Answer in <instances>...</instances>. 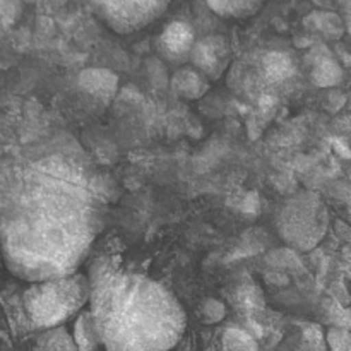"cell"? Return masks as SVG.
<instances>
[{"mask_svg": "<svg viewBox=\"0 0 351 351\" xmlns=\"http://www.w3.org/2000/svg\"><path fill=\"white\" fill-rule=\"evenodd\" d=\"M195 34L191 24L184 21H171L158 36V50L171 64H184L191 60Z\"/></svg>", "mask_w": 351, "mask_h": 351, "instance_id": "cell-7", "label": "cell"}, {"mask_svg": "<svg viewBox=\"0 0 351 351\" xmlns=\"http://www.w3.org/2000/svg\"><path fill=\"white\" fill-rule=\"evenodd\" d=\"M346 31L351 34V16H348V19H346Z\"/></svg>", "mask_w": 351, "mask_h": 351, "instance_id": "cell-22", "label": "cell"}, {"mask_svg": "<svg viewBox=\"0 0 351 351\" xmlns=\"http://www.w3.org/2000/svg\"><path fill=\"white\" fill-rule=\"evenodd\" d=\"M326 341L331 351H351V331L338 328L329 329Z\"/></svg>", "mask_w": 351, "mask_h": 351, "instance_id": "cell-17", "label": "cell"}, {"mask_svg": "<svg viewBox=\"0 0 351 351\" xmlns=\"http://www.w3.org/2000/svg\"><path fill=\"white\" fill-rule=\"evenodd\" d=\"M98 216L48 165L26 178L0 216V249L7 267L31 283L75 274L96 237Z\"/></svg>", "mask_w": 351, "mask_h": 351, "instance_id": "cell-1", "label": "cell"}, {"mask_svg": "<svg viewBox=\"0 0 351 351\" xmlns=\"http://www.w3.org/2000/svg\"><path fill=\"white\" fill-rule=\"evenodd\" d=\"M263 67L269 81L283 82L295 72V62L287 51H271L264 57Z\"/></svg>", "mask_w": 351, "mask_h": 351, "instance_id": "cell-14", "label": "cell"}, {"mask_svg": "<svg viewBox=\"0 0 351 351\" xmlns=\"http://www.w3.org/2000/svg\"><path fill=\"white\" fill-rule=\"evenodd\" d=\"M89 302L106 351H168L185 331L177 298L139 274H108L93 285Z\"/></svg>", "mask_w": 351, "mask_h": 351, "instance_id": "cell-2", "label": "cell"}, {"mask_svg": "<svg viewBox=\"0 0 351 351\" xmlns=\"http://www.w3.org/2000/svg\"><path fill=\"white\" fill-rule=\"evenodd\" d=\"M208 7L221 17L245 19V17L256 16L263 3L254 2V0H211L208 2Z\"/></svg>", "mask_w": 351, "mask_h": 351, "instance_id": "cell-13", "label": "cell"}, {"mask_svg": "<svg viewBox=\"0 0 351 351\" xmlns=\"http://www.w3.org/2000/svg\"><path fill=\"white\" fill-rule=\"evenodd\" d=\"M192 67L208 81H218L232 62V48L221 34H208L195 41L191 53Z\"/></svg>", "mask_w": 351, "mask_h": 351, "instance_id": "cell-6", "label": "cell"}, {"mask_svg": "<svg viewBox=\"0 0 351 351\" xmlns=\"http://www.w3.org/2000/svg\"><path fill=\"white\" fill-rule=\"evenodd\" d=\"M336 328L345 329V331H351V311L350 308H341L336 317Z\"/></svg>", "mask_w": 351, "mask_h": 351, "instance_id": "cell-19", "label": "cell"}, {"mask_svg": "<svg viewBox=\"0 0 351 351\" xmlns=\"http://www.w3.org/2000/svg\"><path fill=\"white\" fill-rule=\"evenodd\" d=\"M77 351H96L99 339L98 328L91 311H82L74 322V336H72Z\"/></svg>", "mask_w": 351, "mask_h": 351, "instance_id": "cell-12", "label": "cell"}, {"mask_svg": "<svg viewBox=\"0 0 351 351\" xmlns=\"http://www.w3.org/2000/svg\"><path fill=\"white\" fill-rule=\"evenodd\" d=\"M304 26L311 31H319L328 40H339L346 29V24L336 12H311L304 19Z\"/></svg>", "mask_w": 351, "mask_h": 351, "instance_id": "cell-11", "label": "cell"}, {"mask_svg": "<svg viewBox=\"0 0 351 351\" xmlns=\"http://www.w3.org/2000/svg\"><path fill=\"white\" fill-rule=\"evenodd\" d=\"M77 86L86 95L101 103L112 101L119 89V77L112 71L103 67L84 69L77 75Z\"/></svg>", "mask_w": 351, "mask_h": 351, "instance_id": "cell-8", "label": "cell"}, {"mask_svg": "<svg viewBox=\"0 0 351 351\" xmlns=\"http://www.w3.org/2000/svg\"><path fill=\"white\" fill-rule=\"evenodd\" d=\"M223 351H259L256 338L247 329L232 326L225 331L221 339Z\"/></svg>", "mask_w": 351, "mask_h": 351, "instance_id": "cell-15", "label": "cell"}, {"mask_svg": "<svg viewBox=\"0 0 351 351\" xmlns=\"http://www.w3.org/2000/svg\"><path fill=\"white\" fill-rule=\"evenodd\" d=\"M311 57L314 60L311 77L315 86H319V88H335L343 81L341 65L331 57L329 50L321 47V53H317V50H312Z\"/></svg>", "mask_w": 351, "mask_h": 351, "instance_id": "cell-10", "label": "cell"}, {"mask_svg": "<svg viewBox=\"0 0 351 351\" xmlns=\"http://www.w3.org/2000/svg\"><path fill=\"white\" fill-rule=\"evenodd\" d=\"M99 16L115 33L129 34L143 29L163 16L168 2L154 0H129V2H101L96 3Z\"/></svg>", "mask_w": 351, "mask_h": 351, "instance_id": "cell-5", "label": "cell"}, {"mask_svg": "<svg viewBox=\"0 0 351 351\" xmlns=\"http://www.w3.org/2000/svg\"><path fill=\"white\" fill-rule=\"evenodd\" d=\"M278 226L285 242L295 249L311 250L324 237L328 228V213L319 197L302 194L283 206Z\"/></svg>", "mask_w": 351, "mask_h": 351, "instance_id": "cell-4", "label": "cell"}, {"mask_svg": "<svg viewBox=\"0 0 351 351\" xmlns=\"http://www.w3.org/2000/svg\"><path fill=\"white\" fill-rule=\"evenodd\" d=\"M295 45H297V47H312V41H308L307 38H297V40H295Z\"/></svg>", "mask_w": 351, "mask_h": 351, "instance_id": "cell-21", "label": "cell"}, {"mask_svg": "<svg viewBox=\"0 0 351 351\" xmlns=\"http://www.w3.org/2000/svg\"><path fill=\"white\" fill-rule=\"evenodd\" d=\"M335 146H336V149H338V153L341 154V156H345V158H350L351 156V153H350V149L346 146H343L341 143H339V141H336L335 143Z\"/></svg>", "mask_w": 351, "mask_h": 351, "instance_id": "cell-20", "label": "cell"}, {"mask_svg": "<svg viewBox=\"0 0 351 351\" xmlns=\"http://www.w3.org/2000/svg\"><path fill=\"white\" fill-rule=\"evenodd\" d=\"M16 3H0V29L14 23L16 17Z\"/></svg>", "mask_w": 351, "mask_h": 351, "instance_id": "cell-18", "label": "cell"}, {"mask_svg": "<svg viewBox=\"0 0 351 351\" xmlns=\"http://www.w3.org/2000/svg\"><path fill=\"white\" fill-rule=\"evenodd\" d=\"M226 315V307L223 302L216 300V298H208L202 302L201 308H199V319L204 324H216V322L223 321Z\"/></svg>", "mask_w": 351, "mask_h": 351, "instance_id": "cell-16", "label": "cell"}, {"mask_svg": "<svg viewBox=\"0 0 351 351\" xmlns=\"http://www.w3.org/2000/svg\"><path fill=\"white\" fill-rule=\"evenodd\" d=\"M171 91L175 93L180 98L189 99H199L209 91V81L201 74L199 71H195L194 67H182L171 75L170 79Z\"/></svg>", "mask_w": 351, "mask_h": 351, "instance_id": "cell-9", "label": "cell"}, {"mask_svg": "<svg viewBox=\"0 0 351 351\" xmlns=\"http://www.w3.org/2000/svg\"><path fill=\"white\" fill-rule=\"evenodd\" d=\"M91 281L77 273L60 280L40 281L24 291V312L36 328L57 329L91 300Z\"/></svg>", "mask_w": 351, "mask_h": 351, "instance_id": "cell-3", "label": "cell"}]
</instances>
